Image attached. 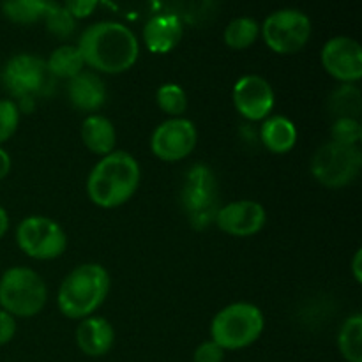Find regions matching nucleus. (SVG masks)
I'll return each instance as SVG.
<instances>
[{"instance_id":"1","label":"nucleus","mask_w":362,"mask_h":362,"mask_svg":"<svg viewBox=\"0 0 362 362\" xmlns=\"http://www.w3.org/2000/svg\"><path fill=\"white\" fill-rule=\"evenodd\" d=\"M85 66L94 73L120 74L129 71L140 57V42L129 27L119 21L88 25L78 39Z\"/></svg>"},{"instance_id":"2","label":"nucleus","mask_w":362,"mask_h":362,"mask_svg":"<svg viewBox=\"0 0 362 362\" xmlns=\"http://www.w3.org/2000/svg\"><path fill=\"white\" fill-rule=\"evenodd\" d=\"M141 180L136 158L126 151L103 156L87 177V197L101 209H117L134 197Z\"/></svg>"},{"instance_id":"3","label":"nucleus","mask_w":362,"mask_h":362,"mask_svg":"<svg viewBox=\"0 0 362 362\" xmlns=\"http://www.w3.org/2000/svg\"><path fill=\"white\" fill-rule=\"evenodd\" d=\"M110 274L101 264H81L62 279L57 293V306L64 317L81 320L95 315L110 293Z\"/></svg>"},{"instance_id":"4","label":"nucleus","mask_w":362,"mask_h":362,"mask_svg":"<svg viewBox=\"0 0 362 362\" xmlns=\"http://www.w3.org/2000/svg\"><path fill=\"white\" fill-rule=\"evenodd\" d=\"M265 329V317L251 303H233L216 313L211 322V339L225 352H237L260 339Z\"/></svg>"},{"instance_id":"5","label":"nucleus","mask_w":362,"mask_h":362,"mask_svg":"<svg viewBox=\"0 0 362 362\" xmlns=\"http://www.w3.org/2000/svg\"><path fill=\"white\" fill-rule=\"evenodd\" d=\"M48 300V288L41 274L16 265L0 276V310L14 318H30L41 313Z\"/></svg>"},{"instance_id":"6","label":"nucleus","mask_w":362,"mask_h":362,"mask_svg":"<svg viewBox=\"0 0 362 362\" xmlns=\"http://www.w3.org/2000/svg\"><path fill=\"white\" fill-rule=\"evenodd\" d=\"M180 204L193 228L204 230L214 225L216 214L221 205L218 179L212 168L197 163L187 170L180 189Z\"/></svg>"},{"instance_id":"7","label":"nucleus","mask_w":362,"mask_h":362,"mask_svg":"<svg viewBox=\"0 0 362 362\" xmlns=\"http://www.w3.org/2000/svg\"><path fill=\"white\" fill-rule=\"evenodd\" d=\"M361 168L362 152L359 145H345L338 141H327L317 148L310 166L313 179L329 189L350 186L359 177Z\"/></svg>"},{"instance_id":"8","label":"nucleus","mask_w":362,"mask_h":362,"mask_svg":"<svg viewBox=\"0 0 362 362\" xmlns=\"http://www.w3.org/2000/svg\"><path fill=\"white\" fill-rule=\"evenodd\" d=\"M48 76L45 60L32 53H18L11 57L0 73L6 90L11 98H14L13 101L16 103L20 112L25 113L30 112L32 103L45 88Z\"/></svg>"},{"instance_id":"9","label":"nucleus","mask_w":362,"mask_h":362,"mask_svg":"<svg viewBox=\"0 0 362 362\" xmlns=\"http://www.w3.org/2000/svg\"><path fill=\"white\" fill-rule=\"evenodd\" d=\"M311 20L299 9H279L269 14L260 27L264 42L278 55H293L308 45L311 37Z\"/></svg>"},{"instance_id":"10","label":"nucleus","mask_w":362,"mask_h":362,"mask_svg":"<svg viewBox=\"0 0 362 362\" xmlns=\"http://www.w3.org/2000/svg\"><path fill=\"white\" fill-rule=\"evenodd\" d=\"M16 244L28 258L48 262L62 257L67 250V233L55 219L28 216L16 226Z\"/></svg>"},{"instance_id":"11","label":"nucleus","mask_w":362,"mask_h":362,"mask_svg":"<svg viewBox=\"0 0 362 362\" xmlns=\"http://www.w3.org/2000/svg\"><path fill=\"white\" fill-rule=\"evenodd\" d=\"M198 141V131L193 120L175 117L159 124L151 136V151L165 163H179L193 154Z\"/></svg>"},{"instance_id":"12","label":"nucleus","mask_w":362,"mask_h":362,"mask_svg":"<svg viewBox=\"0 0 362 362\" xmlns=\"http://www.w3.org/2000/svg\"><path fill=\"white\" fill-rule=\"evenodd\" d=\"M232 101L240 117L250 122H262L276 106L272 85L260 74H246L233 85Z\"/></svg>"},{"instance_id":"13","label":"nucleus","mask_w":362,"mask_h":362,"mask_svg":"<svg viewBox=\"0 0 362 362\" xmlns=\"http://www.w3.org/2000/svg\"><path fill=\"white\" fill-rule=\"evenodd\" d=\"M322 66L339 83H357L362 78V48L346 35L329 39L322 48Z\"/></svg>"},{"instance_id":"14","label":"nucleus","mask_w":362,"mask_h":362,"mask_svg":"<svg viewBox=\"0 0 362 362\" xmlns=\"http://www.w3.org/2000/svg\"><path fill=\"white\" fill-rule=\"evenodd\" d=\"M267 211L260 202L235 200L219 207L214 225L232 237H253L264 230Z\"/></svg>"},{"instance_id":"15","label":"nucleus","mask_w":362,"mask_h":362,"mask_svg":"<svg viewBox=\"0 0 362 362\" xmlns=\"http://www.w3.org/2000/svg\"><path fill=\"white\" fill-rule=\"evenodd\" d=\"M184 34L182 20L175 13H161L148 16L144 27L145 48L156 55H166L177 48Z\"/></svg>"},{"instance_id":"16","label":"nucleus","mask_w":362,"mask_h":362,"mask_svg":"<svg viewBox=\"0 0 362 362\" xmlns=\"http://www.w3.org/2000/svg\"><path fill=\"white\" fill-rule=\"evenodd\" d=\"M76 346L87 357H103L115 345V329L106 318L90 315L81 318L74 332Z\"/></svg>"},{"instance_id":"17","label":"nucleus","mask_w":362,"mask_h":362,"mask_svg":"<svg viewBox=\"0 0 362 362\" xmlns=\"http://www.w3.org/2000/svg\"><path fill=\"white\" fill-rule=\"evenodd\" d=\"M106 85L94 71H81L67 81V99L78 112L95 113L106 103Z\"/></svg>"},{"instance_id":"18","label":"nucleus","mask_w":362,"mask_h":362,"mask_svg":"<svg viewBox=\"0 0 362 362\" xmlns=\"http://www.w3.org/2000/svg\"><path fill=\"white\" fill-rule=\"evenodd\" d=\"M258 138L262 145L272 154H288L297 145V127L292 119L285 115H269L262 120L258 129Z\"/></svg>"},{"instance_id":"19","label":"nucleus","mask_w":362,"mask_h":362,"mask_svg":"<svg viewBox=\"0 0 362 362\" xmlns=\"http://www.w3.org/2000/svg\"><path fill=\"white\" fill-rule=\"evenodd\" d=\"M80 136L87 151L99 158L115 151L117 131L108 117L99 115V113H90L85 117V120L81 122Z\"/></svg>"},{"instance_id":"20","label":"nucleus","mask_w":362,"mask_h":362,"mask_svg":"<svg viewBox=\"0 0 362 362\" xmlns=\"http://www.w3.org/2000/svg\"><path fill=\"white\" fill-rule=\"evenodd\" d=\"M45 62L49 76L67 81L85 69L83 57H81L78 46L73 45H62L59 48H55L49 53L48 60H45Z\"/></svg>"},{"instance_id":"21","label":"nucleus","mask_w":362,"mask_h":362,"mask_svg":"<svg viewBox=\"0 0 362 362\" xmlns=\"http://www.w3.org/2000/svg\"><path fill=\"white\" fill-rule=\"evenodd\" d=\"M338 350L346 362H362V317L354 313L341 324Z\"/></svg>"},{"instance_id":"22","label":"nucleus","mask_w":362,"mask_h":362,"mask_svg":"<svg viewBox=\"0 0 362 362\" xmlns=\"http://www.w3.org/2000/svg\"><path fill=\"white\" fill-rule=\"evenodd\" d=\"M362 110L361 90L356 83H341L329 98V112L336 119H359Z\"/></svg>"},{"instance_id":"23","label":"nucleus","mask_w":362,"mask_h":362,"mask_svg":"<svg viewBox=\"0 0 362 362\" xmlns=\"http://www.w3.org/2000/svg\"><path fill=\"white\" fill-rule=\"evenodd\" d=\"M49 0H2V14L16 25H34L42 20Z\"/></svg>"},{"instance_id":"24","label":"nucleus","mask_w":362,"mask_h":362,"mask_svg":"<svg viewBox=\"0 0 362 362\" xmlns=\"http://www.w3.org/2000/svg\"><path fill=\"white\" fill-rule=\"evenodd\" d=\"M260 35V25L255 18L239 16L230 21L225 28V45L232 49H246L257 42Z\"/></svg>"},{"instance_id":"25","label":"nucleus","mask_w":362,"mask_h":362,"mask_svg":"<svg viewBox=\"0 0 362 362\" xmlns=\"http://www.w3.org/2000/svg\"><path fill=\"white\" fill-rule=\"evenodd\" d=\"M41 21H45L46 30L59 39L71 37L76 30V20L71 16V13L62 4L53 2V0L48 2V7H46L45 16H42Z\"/></svg>"},{"instance_id":"26","label":"nucleus","mask_w":362,"mask_h":362,"mask_svg":"<svg viewBox=\"0 0 362 362\" xmlns=\"http://www.w3.org/2000/svg\"><path fill=\"white\" fill-rule=\"evenodd\" d=\"M156 103H158L159 110L163 113L175 119V117H182L186 113L187 105V94L179 83H165L158 88L156 92Z\"/></svg>"},{"instance_id":"27","label":"nucleus","mask_w":362,"mask_h":362,"mask_svg":"<svg viewBox=\"0 0 362 362\" xmlns=\"http://www.w3.org/2000/svg\"><path fill=\"white\" fill-rule=\"evenodd\" d=\"M99 2H103L120 16L140 18L144 14H151L152 16V13L158 9L161 0H99Z\"/></svg>"},{"instance_id":"28","label":"nucleus","mask_w":362,"mask_h":362,"mask_svg":"<svg viewBox=\"0 0 362 362\" xmlns=\"http://www.w3.org/2000/svg\"><path fill=\"white\" fill-rule=\"evenodd\" d=\"M21 112L13 99H0V145L9 141L20 126Z\"/></svg>"},{"instance_id":"29","label":"nucleus","mask_w":362,"mask_h":362,"mask_svg":"<svg viewBox=\"0 0 362 362\" xmlns=\"http://www.w3.org/2000/svg\"><path fill=\"white\" fill-rule=\"evenodd\" d=\"M331 141L345 145H359L362 140V126L359 119H334L331 126Z\"/></svg>"},{"instance_id":"30","label":"nucleus","mask_w":362,"mask_h":362,"mask_svg":"<svg viewBox=\"0 0 362 362\" xmlns=\"http://www.w3.org/2000/svg\"><path fill=\"white\" fill-rule=\"evenodd\" d=\"M225 361V350L212 339L202 341L194 349L193 362H223Z\"/></svg>"},{"instance_id":"31","label":"nucleus","mask_w":362,"mask_h":362,"mask_svg":"<svg viewBox=\"0 0 362 362\" xmlns=\"http://www.w3.org/2000/svg\"><path fill=\"white\" fill-rule=\"evenodd\" d=\"M99 6V0H64V7L71 13L74 20L88 18Z\"/></svg>"},{"instance_id":"32","label":"nucleus","mask_w":362,"mask_h":362,"mask_svg":"<svg viewBox=\"0 0 362 362\" xmlns=\"http://www.w3.org/2000/svg\"><path fill=\"white\" fill-rule=\"evenodd\" d=\"M16 331V318L11 313H7V311L0 310V346H6L7 343L13 341Z\"/></svg>"},{"instance_id":"33","label":"nucleus","mask_w":362,"mask_h":362,"mask_svg":"<svg viewBox=\"0 0 362 362\" xmlns=\"http://www.w3.org/2000/svg\"><path fill=\"white\" fill-rule=\"evenodd\" d=\"M11 168H13V159H11L9 152L0 145V180H4L9 175Z\"/></svg>"},{"instance_id":"34","label":"nucleus","mask_w":362,"mask_h":362,"mask_svg":"<svg viewBox=\"0 0 362 362\" xmlns=\"http://www.w3.org/2000/svg\"><path fill=\"white\" fill-rule=\"evenodd\" d=\"M352 276L356 283H362V250H357L352 258Z\"/></svg>"},{"instance_id":"35","label":"nucleus","mask_w":362,"mask_h":362,"mask_svg":"<svg viewBox=\"0 0 362 362\" xmlns=\"http://www.w3.org/2000/svg\"><path fill=\"white\" fill-rule=\"evenodd\" d=\"M9 225H11V218H9V212L6 211L4 205H0V240L6 237V233L9 232Z\"/></svg>"}]
</instances>
